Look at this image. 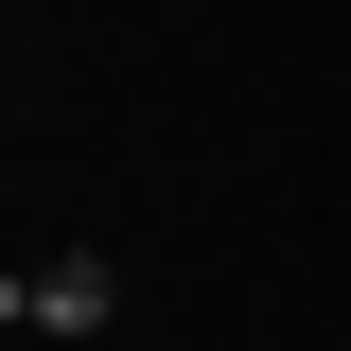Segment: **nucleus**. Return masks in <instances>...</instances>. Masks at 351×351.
<instances>
[{
	"label": "nucleus",
	"instance_id": "1",
	"mask_svg": "<svg viewBox=\"0 0 351 351\" xmlns=\"http://www.w3.org/2000/svg\"><path fill=\"white\" fill-rule=\"evenodd\" d=\"M0 316H18L36 351H88L106 316H123V263H106V246H53V263H18V299H0Z\"/></svg>",
	"mask_w": 351,
	"mask_h": 351
}]
</instances>
